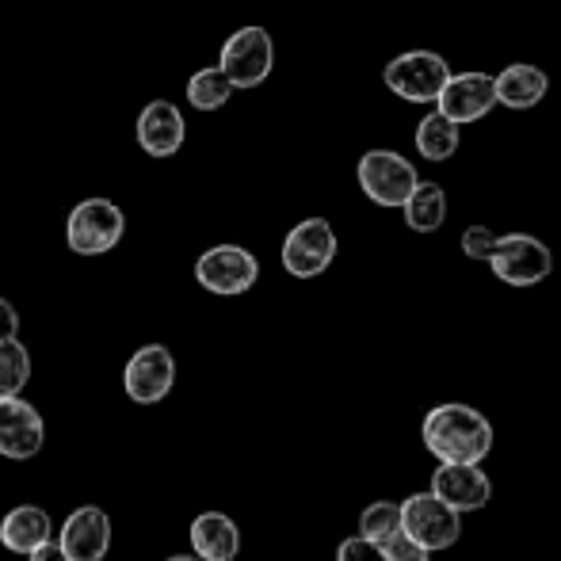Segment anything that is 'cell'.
<instances>
[{
	"instance_id": "cell-6",
	"label": "cell",
	"mask_w": 561,
	"mask_h": 561,
	"mask_svg": "<svg viewBox=\"0 0 561 561\" xmlns=\"http://www.w3.org/2000/svg\"><path fill=\"white\" fill-rule=\"evenodd\" d=\"M195 279H199V287H207L210 295L233 298V295L252 290V283L260 279V264L241 244H215V249H207L195 260Z\"/></svg>"
},
{
	"instance_id": "cell-16",
	"label": "cell",
	"mask_w": 561,
	"mask_h": 561,
	"mask_svg": "<svg viewBox=\"0 0 561 561\" xmlns=\"http://www.w3.org/2000/svg\"><path fill=\"white\" fill-rule=\"evenodd\" d=\"M550 92V77L539 66H527V61H512L496 73V104L512 107V112H527V107H539Z\"/></svg>"
},
{
	"instance_id": "cell-4",
	"label": "cell",
	"mask_w": 561,
	"mask_h": 561,
	"mask_svg": "<svg viewBox=\"0 0 561 561\" xmlns=\"http://www.w3.org/2000/svg\"><path fill=\"white\" fill-rule=\"evenodd\" d=\"M126 218L112 199H84L69 210L66 241L77 256H104L123 241Z\"/></svg>"
},
{
	"instance_id": "cell-26",
	"label": "cell",
	"mask_w": 561,
	"mask_h": 561,
	"mask_svg": "<svg viewBox=\"0 0 561 561\" xmlns=\"http://www.w3.org/2000/svg\"><path fill=\"white\" fill-rule=\"evenodd\" d=\"M493 249H496V233L489 226H466V233H462V252L470 260H485L489 264V256H493Z\"/></svg>"
},
{
	"instance_id": "cell-2",
	"label": "cell",
	"mask_w": 561,
	"mask_h": 561,
	"mask_svg": "<svg viewBox=\"0 0 561 561\" xmlns=\"http://www.w3.org/2000/svg\"><path fill=\"white\" fill-rule=\"evenodd\" d=\"M382 81L393 96L409 100V104H436L439 92H444L450 81V66L444 54H436V50H409V54H398V58L386 66Z\"/></svg>"
},
{
	"instance_id": "cell-3",
	"label": "cell",
	"mask_w": 561,
	"mask_h": 561,
	"mask_svg": "<svg viewBox=\"0 0 561 561\" xmlns=\"http://www.w3.org/2000/svg\"><path fill=\"white\" fill-rule=\"evenodd\" d=\"M355 176H359L363 195L386 210L405 207L409 195H413L416 184H421L413 161H405V157L393 153V149H370V153H363Z\"/></svg>"
},
{
	"instance_id": "cell-13",
	"label": "cell",
	"mask_w": 561,
	"mask_h": 561,
	"mask_svg": "<svg viewBox=\"0 0 561 561\" xmlns=\"http://www.w3.org/2000/svg\"><path fill=\"white\" fill-rule=\"evenodd\" d=\"M432 493L444 496L458 512H478L489 504L493 485L478 462H439V470L432 473Z\"/></svg>"
},
{
	"instance_id": "cell-25",
	"label": "cell",
	"mask_w": 561,
	"mask_h": 561,
	"mask_svg": "<svg viewBox=\"0 0 561 561\" xmlns=\"http://www.w3.org/2000/svg\"><path fill=\"white\" fill-rule=\"evenodd\" d=\"M336 561H390L382 550V542L367 539V535H355V539H344L336 550Z\"/></svg>"
},
{
	"instance_id": "cell-8",
	"label": "cell",
	"mask_w": 561,
	"mask_h": 561,
	"mask_svg": "<svg viewBox=\"0 0 561 561\" xmlns=\"http://www.w3.org/2000/svg\"><path fill=\"white\" fill-rule=\"evenodd\" d=\"M401 512H405V531L428 550H450L458 542V535H462V519H458L462 512L450 508L444 496H436L432 489L409 496L401 504Z\"/></svg>"
},
{
	"instance_id": "cell-17",
	"label": "cell",
	"mask_w": 561,
	"mask_h": 561,
	"mask_svg": "<svg viewBox=\"0 0 561 561\" xmlns=\"http://www.w3.org/2000/svg\"><path fill=\"white\" fill-rule=\"evenodd\" d=\"M192 550L207 561H233L241 550V531L222 512H203L192 524Z\"/></svg>"
},
{
	"instance_id": "cell-5",
	"label": "cell",
	"mask_w": 561,
	"mask_h": 561,
	"mask_svg": "<svg viewBox=\"0 0 561 561\" xmlns=\"http://www.w3.org/2000/svg\"><path fill=\"white\" fill-rule=\"evenodd\" d=\"M489 267L501 283L508 287H535L550 275L554 267V256L550 249L531 233H504L496 237V249L489 256Z\"/></svg>"
},
{
	"instance_id": "cell-23",
	"label": "cell",
	"mask_w": 561,
	"mask_h": 561,
	"mask_svg": "<svg viewBox=\"0 0 561 561\" xmlns=\"http://www.w3.org/2000/svg\"><path fill=\"white\" fill-rule=\"evenodd\" d=\"M401 527H405V512L393 501H375L359 519V535H367V539H375V542H386L390 535H398Z\"/></svg>"
},
{
	"instance_id": "cell-22",
	"label": "cell",
	"mask_w": 561,
	"mask_h": 561,
	"mask_svg": "<svg viewBox=\"0 0 561 561\" xmlns=\"http://www.w3.org/2000/svg\"><path fill=\"white\" fill-rule=\"evenodd\" d=\"M31 378V355L20 340H0V398H15Z\"/></svg>"
},
{
	"instance_id": "cell-10",
	"label": "cell",
	"mask_w": 561,
	"mask_h": 561,
	"mask_svg": "<svg viewBox=\"0 0 561 561\" xmlns=\"http://www.w3.org/2000/svg\"><path fill=\"white\" fill-rule=\"evenodd\" d=\"M123 382L138 405H157V401L169 398L172 382H176V359L164 344H146L130 355Z\"/></svg>"
},
{
	"instance_id": "cell-27",
	"label": "cell",
	"mask_w": 561,
	"mask_h": 561,
	"mask_svg": "<svg viewBox=\"0 0 561 561\" xmlns=\"http://www.w3.org/2000/svg\"><path fill=\"white\" fill-rule=\"evenodd\" d=\"M15 333H20V313L8 298H0V340H15Z\"/></svg>"
},
{
	"instance_id": "cell-21",
	"label": "cell",
	"mask_w": 561,
	"mask_h": 561,
	"mask_svg": "<svg viewBox=\"0 0 561 561\" xmlns=\"http://www.w3.org/2000/svg\"><path fill=\"white\" fill-rule=\"evenodd\" d=\"M233 89L237 84L229 81V73L222 66L199 69V73H192V81H187V104L199 107V112H218V107L229 104Z\"/></svg>"
},
{
	"instance_id": "cell-12",
	"label": "cell",
	"mask_w": 561,
	"mask_h": 561,
	"mask_svg": "<svg viewBox=\"0 0 561 561\" xmlns=\"http://www.w3.org/2000/svg\"><path fill=\"white\" fill-rule=\"evenodd\" d=\"M46 428L35 405L15 393V398H0V455L4 458H35L43 450Z\"/></svg>"
},
{
	"instance_id": "cell-11",
	"label": "cell",
	"mask_w": 561,
	"mask_h": 561,
	"mask_svg": "<svg viewBox=\"0 0 561 561\" xmlns=\"http://www.w3.org/2000/svg\"><path fill=\"white\" fill-rule=\"evenodd\" d=\"M496 104V77L489 73H450L447 89L439 92L436 107L458 126H470L485 118Z\"/></svg>"
},
{
	"instance_id": "cell-7",
	"label": "cell",
	"mask_w": 561,
	"mask_h": 561,
	"mask_svg": "<svg viewBox=\"0 0 561 561\" xmlns=\"http://www.w3.org/2000/svg\"><path fill=\"white\" fill-rule=\"evenodd\" d=\"M218 66L226 69L229 81H233L237 89H256V84L267 81V73H272V66H275V43H272V35H267L264 27H241V31H233V35L226 38Z\"/></svg>"
},
{
	"instance_id": "cell-20",
	"label": "cell",
	"mask_w": 561,
	"mask_h": 561,
	"mask_svg": "<svg viewBox=\"0 0 561 561\" xmlns=\"http://www.w3.org/2000/svg\"><path fill=\"white\" fill-rule=\"evenodd\" d=\"M416 149H421L424 161H450L458 153V123L436 107L416 126Z\"/></svg>"
},
{
	"instance_id": "cell-29",
	"label": "cell",
	"mask_w": 561,
	"mask_h": 561,
	"mask_svg": "<svg viewBox=\"0 0 561 561\" xmlns=\"http://www.w3.org/2000/svg\"><path fill=\"white\" fill-rule=\"evenodd\" d=\"M164 561H207V558H199V554H176V558H164Z\"/></svg>"
},
{
	"instance_id": "cell-1",
	"label": "cell",
	"mask_w": 561,
	"mask_h": 561,
	"mask_svg": "<svg viewBox=\"0 0 561 561\" xmlns=\"http://www.w3.org/2000/svg\"><path fill=\"white\" fill-rule=\"evenodd\" d=\"M424 447L439 462H481L493 450V424L473 405H436L424 416Z\"/></svg>"
},
{
	"instance_id": "cell-28",
	"label": "cell",
	"mask_w": 561,
	"mask_h": 561,
	"mask_svg": "<svg viewBox=\"0 0 561 561\" xmlns=\"http://www.w3.org/2000/svg\"><path fill=\"white\" fill-rule=\"evenodd\" d=\"M27 558L31 561H73V558L66 554V547H61V542H43V547L31 550Z\"/></svg>"
},
{
	"instance_id": "cell-18",
	"label": "cell",
	"mask_w": 561,
	"mask_h": 561,
	"mask_svg": "<svg viewBox=\"0 0 561 561\" xmlns=\"http://www.w3.org/2000/svg\"><path fill=\"white\" fill-rule=\"evenodd\" d=\"M0 542H4L12 554H31L43 542H50V516L35 504H20L4 516L0 524Z\"/></svg>"
},
{
	"instance_id": "cell-24",
	"label": "cell",
	"mask_w": 561,
	"mask_h": 561,
	"mask_svg": "<svg viewBox=\"0 0 561 561\" xmlns=\"http://www.w3.org/2000/svg\"><path fill=\"white\" fill-rule=\"evenodd\" d=\"M382 550H386V558H390V561H428L432 558V550L421 547V542H416L405 527H401L398 535H390V539L382 542Z\"/></svg>"
},
{
	"instance_id": "cell-19",
	"label": "cell",
	"mask_w": 561,
	"mask_h": 561,
	"mask_svg": "<svg viewBox=\"0 0 561 561\" xmlns=\"http://www.w3.org/2000/svg\"><path fill=\"white\" fill-rule=\"evenodd\" d=\"M401 210H405L409 229H416V233H436V229L447 222V192L439 184H432V180H421Z\"/></svg>"
},
{
	"instance_id": "cell-15",
	"label": "cell",
	"mask_w": 561,
	"mask_h": 561,
	"mask_svg": "<svg viewBox=\"0 0 561 561\" xmlns=\"http://www.w3.org/2000/svg\"><path fill=\"white\" fill-rule=\"evenodd\" d=\"M184 115L169 100H153L141 107L138 115V146L146 149V157H176V149L184 146Z\"/></svg>"
},
{
	"instance_id": "cell-14",
	"label": "cell",
	"mask_w": 561,
	"mask_h": 561,
	"mask_svg": "<svg viewBox=\"0 0 561 561\" xmlns=\"http://www.w3.org/2000/svg\"><path fill=\"white\" fill-rule=\"evenodd\" d=\"M61 547L73 561H104L107 547H112V519H107L104 508L96 504H84L61 527Z\"/></svg>"
},
{
	"instance_id": "cell-9",
	"label": "cell",
	"mask_w": 561,
	"mask_h": 561,
	"mask_svg": "<svg viewBox=\"0 0 561 561\" xmlns=\"http://www.w3.org/2000/svg\"><path fill=\"white\" fill-rule=\"evenodd\" d=\"M336 256V233L325 218H306L287 233L283 241V267L295 279H313L321 275Z\"/></svg>"
}]
</instances>
